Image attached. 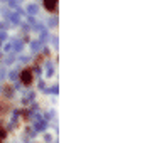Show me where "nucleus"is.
Masks as SVG:
<instances>
[{"instance_id":"f257e3e1","label":"nucleus","mask_w":152,"mask_h":143,"mask_svg":"<svg viewBox=\"0 0 152 143\" xmlns=\"http://www.w3.org/2000/svg\"><path fill=\"white\" fill-rule=\"evenodd\" d=\"M56 4H58V0H44V5H46V9H48L49 12L56 10Z\"/></svg>"}]
</instances>
